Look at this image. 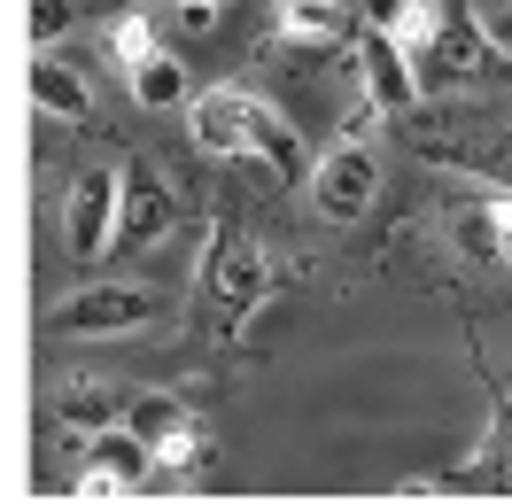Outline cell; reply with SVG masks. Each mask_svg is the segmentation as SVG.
Listing matches in <instances>:
<instances>
[{
  "instance_id": "obj_1",
  "label": "cell",
  "mask_w": 512,
  "mask_h": 504,
  "mask_svg": "<svg viewBox=\"0 0 512 504\" xmlns=\"http://www.w3.org/2000/svg\"><path fill=\"white\" fill-rule=\"evenodd\" d=\"M187 140L218 163H272L288 187L311 179V156H303L295 125L264 94H249V86H202V94H187Z\"/></svg>"
},
{
  "instance_id": "obj_2",
  "label": "cell",
  "mask_w": 512,
  "mask_h": 504,
  "mask_svg": "<svg viewBox=\"0 0 512 504\" xmlns=\"http://www.w3.org/2000/svg\"><path fill=\"white\" fill-rule=\"evenodd\" d=\"M311 210H319L326 225H357V218H373V202H381V156L365 148V140H334L326 156H311Z\"/></svg>"
},
{
  "instance_id": "obj_3",
  "label": "cell",
  "mask_w": 512,
  "mask_h": 504,
  "mask_svg": "<svg viewBox=\"0 0 512 504\" xmlns=\"http://www.w3.org/2000/svg\"><path fill=\"white\" fill-rule=\"evenodd\" d=\"M202 287H210V311H218L225 326H241L249 311H264V295H272V256H264V241H249V233L218 225V233H210Z\"/></svg>"
},
{
  "instance_id": "obj_4",
  "label": "cell",
  "mask_w": 512,
  "mask_h": 504,
  "mask_svg": "<svg viewBox=\"0 0 512 504\" xmlns=\"http://www.w3.org/2000/svg\"><path fill=\"white\" fill-rule=\"evenodd\" d=\"M117 179H125V194H117V241H109L117 256H140V249H156L163 233H179V194L163 187V171L148 156H125Z\"/></svg>"
},
{
  "instance_id": "obj_5",
  "label": "cell",
  "mask_w": 512,
  "mask_h": 504,
  "mask_svg": "<svg viewBox=\"0 0 512 504\" xmlns=\"http://www.w3.org/2000/svg\"><path fill=\"white\" fill-rule=\"evenodd\" d=\"M412 148L427 163L474 171L489 187H512V125H412Z\"/></svg>"
},
{
  "instance_id": "obj_6",
  "label": "cell",
  "mask_w": 512,
  "mask_h": 504,
  "mask_svg": "<svg viewBox=\"0 0 512 504\" xmlns=\"http://www.w3.org/2000/svg\"><path fill=\"white\" fill-rule=\"evenodd\" d=\"M350 55H357V86H365V109H373V117H412V109H419V86H427L412 55H404V47H396L388 32H373V24L350 39Z\"/></svg>"
},
{
  "instance_id": "obj_7",
  "label": "cell",
  "mask_w": 512,
  "mask_h": 504,
  "mask_svg": "<svg viewBox=\"0 0 512 504\" xmlns=\"http://www.w3.org/2000/svg\"><path fill=\"white\" fill-rule=\"evenodd\" d=\"M156 287H78L63 311H55V334H70V342H94V334H140L148 318H156Z\"/></svg>"
},
{
  "instance_id": "obj_8",
  "label": "cell",
  "mask_w": 512,
  "mask_h": 504,
  "mask_svg": "<svg viewBox=\"0 0 512 504\" xmlns=\"http://www.w3.org/2000/svg\"><path fill=\"white\" fill-rule=\"evenodd\" d=\"M148 473H156L148 442H140V435L125 427V419H117V427H101V435H94V450L78 458L70 489H78V497H132V489H140Z\"/></svg>"
},
{
  "instance_id": "obj_9",
  "label": "cell",
  "mask_w": 512,
  "mask_h": 504,
  "mask_svg": "<svg viewBox=\"0 0 512 504\" xmlns=\"http://www.w3.org/2000/svg\"><path fill=\"white\" fill-rule=\"evenodd\" d=\"M117 194H125V179H117L109 163H94V171L70 179V202H63L70 256H109V241H117Z\"/></svg>"
},
{
  "instance_id": "obj_10",
  "label": "cell",
  "mask_w": 512,
  "mask_h": 504,
  "mask_svg": "<svg viewBox=\"0 0 512 504\" xmlns=\"http://www.w3.org/2000/svg\"><path fill=\"white\" fill-rule=\"evenodd\" d=\"M450 241H458V256L512 272V187H481L474 202H458L450 210Z\"/></svg>"
},
{
  "instance_id": "obj_11",
  "label": "cell",
  "mask_w": 512,
  "mask_h": 504,
  "mask_svg": "<svg viewBox=\"0 0 512 504\" xmlns=\"http://www.w3.org/2000/svg\"><path fill=\"white\" fill-rule=\"evenodd\" d=\"M365 24L388 32L419 63V78H427V63H435V47H443V32H450V8L443 0H365Z\"/></svg>"
},
{
  "instance_id": "obj_12",
  "label": "cell",
  "mask_w": 512,
  "mask_h": 504,
  "mask_svg": "<svg viewBox=\"0 0 512 504\" xmlns=\"http://www.w3.org/2000/svg\"><path fill=\"white\" fill-rule=\"evenodd\" d=\"M32 101L63 125H94V78L78 63H63L55 47H39V63H32Z\"/></svg>"
},
{
  "instance_id": "obj_13",
  "label": "cell",
  "mask_w": 512,
  "mask_h": 504,
  "mask_svg": "<svg viewBox=\"0 0 512 504\" xmlns=\"http://www.w3.org/2000/svg\"><path fill=\"white\" fill-rule=\"evenodd\" d=\"M272 24L295 47H342L350 39V0H272Z\"/></svg>"
},
{
  "instance_id": "obj_14",
  "label": "cell",
  "mask_w": 512,
  "mask_h": 504,
  "mask_svg": "<svg viewBox=\"0 0 512 504\" xmlns=\"http://www.w3.org/2000/svg\"><path fill=\"white\" fill-rule=\"evenodd\" d=\"M148 458H156V473H179V481H194V473L210 466V427H202L194 411H179V419H171V427L148 442Z\"/></svg>"
},
{
  "instance_id": "obj_15",
  "label": "cell",
  "mask_w": 512,
  "mask_h": 504,
  "mask_svg": "<svg viewBox=\"0 0 512 504\" xmlns=\"http://www.w3.org/2000/svg\"><path fill=\"white\" fill-rule=\"evenodd\" d=\"M156 47H163V32H156V16H148V8H125V16H109V24H101V55L117 63V78H132Z\"/></svg>"
},
{
  "instance_id": "obj_16",
  "label": "cell",
  "mask_w": 512,
  "mask_h": 504,
  "mask_svg": "<svg viewBox=\"0 0 512 504\" xmlns=\"http://www.w3.org/2000/svg\"><path fill=\"white\" fill-rule=\"evenodd\" d=\"M125 86H132V101H140V109H179V101L194 94L187 63H179L171 47H156V55H148V63H140V70L125 78Z\"/></svg>"
},
{
  "instance_id": "obj_17",
  "label": "cell",
  "mask_w": 512,
  "mask_h": 504,
  "mask_svg": "<svg viewBox=\"0 0 512 504\" xmlns=\"http://www.w3.org/2000/svg\"><path fill=\"white\" fill-rule=\"evenodd\" d=\"M55 411H63L78 435H101V427H117V419H125V396H101V388H86V380H78V388H63V396H55Z\"/></svg>"
},
{
  "instance_id": "obj_18",
  "label": "cell",
  "mask_w": 512,
  "mask_h": 504,
  "mask_svg": "<svg viewBox=\"0 0 512 504\" xmlns=\"http://www.w3.org/2000/svg\"><path fill=\"white\" fill-rule=\"evenodd\" d=\"M481 473H489V489H505V497H512V404H497V435H489Z\"/></svg>"
},
{
  "instance_id": "obj_19",
  "label": "cell",
  "mask_w": 512,
  "mask_h": 504,
  "mask_svg": "<svg viewBox=\"0 0 512 504\" xmlns=\"http://www.w3.org/2000/svg\"><path fill=\"white\" fill-rule=\"evenodd\" d=\"M70 24H78V8H70V0H32V47H55Z\"/></svg>"
},
{
  "instance_id": "obj_20",
  "label": "cell",
  "mask_w": 512,
  "mask_h": 504,
  "mask_svg": "<svg viewBox=\"0 0 512 504\" xmlns=\"http://www.w3.org/2000/svg\"><path fill=\"white\" fill-rule=\"evenodd\" d=\"M179 24H187V32H210V24H218V0H179Z\"/></svg>"
}]
</instances>
